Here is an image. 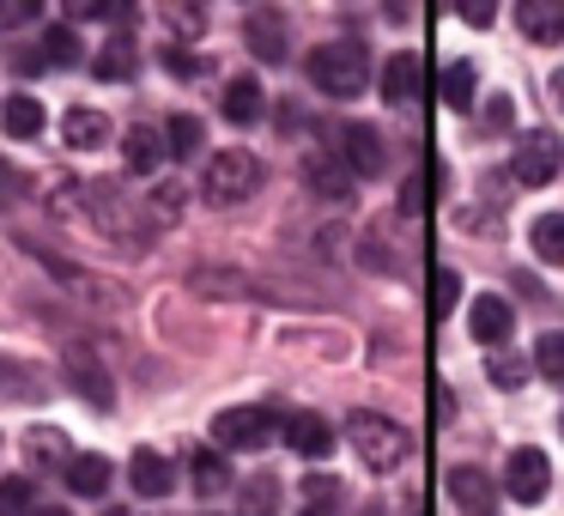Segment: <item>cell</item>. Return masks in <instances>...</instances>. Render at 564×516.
<instances>
[{
	"instance_id": "1",
	"label": "cell",
	"mask_w": 564,
	"mask_h": 516,
	"mask_svg": "<svg viewBox=\"0 0 564 516\" xmlns=\"http://www.w3.org/2000/svg\"><path fill=\"white\" fill-rule=\"evenodd\" d=\"M79 213L91 219V232L116 237V244H140L152 225V213H140L134 195H122V183H86L79 189Z\"/></svg>"
},
{
	"instance_id": "2",
	"label": "cell",
	"mask_w": 564,
	"mask_h": 516,
	"mask_svg": "<svg viewBox=\"0 0 564 516\" xmlns=\"http://www.w3.org/2000/svg\"><path fill=\"white\" fill-rule=\"evenodd\" d=\"M310 86L328 92V98H358L370 79V50L365 43H322V50H310L304 62Z\"/></svg>"
},
{
	"instance_id": "3",
	"label": "cell",
	"mask_w": 564,
	"mask_h": 516,
	"mask_svg": "<svg viewBox=\"0 0 564 516\" xmlns=\"http://www.w3.org/2000/svg\"><path fill=\"white\" fill-rule=\"evenodd\" d=\"M346 438H352V450L365 455V467H377V474H394V467H401L406 455H413L406 431L394 426V419H382V413H352Z\"/></svg>"
},
{
	"instance_id": "4",
	"label": "cell",
	"mask_w": 564,
	"mask_h": 516,
	"mask_svg": "<svg viewBox=\"0 0 564 516\" xmlns=\"http://www.w3.org/2000/svg\"><path fill=\"white\" fill-rule=\"evenodd\" d=\"M256 183H261L256 152L225 147V152H213V159H207V201H219V207H231V201L256 195Z\"/></svg>"
},
{
	"instance_id": "5",
	"label": "cell",
	"mask_w": 564,
	"mask_h": 516,
	"mask_svg": "<svg viewBox=\"0 0 564 516\" xmlns=\"http://www.w3.org/2000/svg\"><path fill=\"white\" fill-rule=\"evenodd\" d=\"M273 431H280L273 407H225V413L213 419V438H219V450H268Z\"/></svg>"
},
{
	"instance_id": "6",
	"label": "cell",
	"mask_w": 564,
	"mask_h": 516,
	"mask_svg": "<svg viewBox=\"0 0 564 516\" xmlns=\"http://www.w3.org/2000/svg\"><path fill=\"white\" fill-rule=\"evenodd\" d=\"M558 164H564V147H558V135H546V128H534V135H522V147H516L510 171H516V183L540 189V183H552V176H558Z\"/></svg>"
},
{
	"instance_id": "7",
	"label": "cell",
	"mask_w": 564,
	"mask_h": 516,
	"mask_svg": "<svg viewBox=\"0 0 564 516\" xmlns=\"http://www.w3.org/2000/svg\"><path fill=\"white\" fill-rule=\"evenodd\" d=\"M503 486H510V498H516V504H540V498H546V486H552V462H546V450L522 443V450L510 455V467H503Z\"/></svg>"
},
{
	"instance_id": "8",
	"label": "cell",
	"mask_w": 564,
	"mask_h": 516,
	"mask_svg": "<svg viewBox=\"0 0 564 516\" xmlns=\"http://www.w3.org/2000/svg\"><path fill=\"white\" fill-rule=\"evenodd\" d=\"M340 159L352 164V176H382L389 171V140L370 122H352V128H340Z\"/></svg>"
},
{
	"instance_id": "9",
	"label": "cell",
	"mask_w": 564,
	"mask_h": 516,
	"mask_svg": "<svg viewBox=\"0 0 564 516\" xmlns=\"http://www.w3.org/2000/svg\"><path fill=\"white\" fill-rule=\"evenodd\" d=\"M62 365H67V383H74V389L86 395L91 407H116V389H110V377H104V365L86 353V346H67V353H62Z\"/></svg>"
},
{
	"instance_id": "10",
	"label": "cell",
	"mask_w": 564,
	"mask_h": 516,
	"mask_svg": "<svg viewBox=\"0 0 564 516\" xmlns=\"http://www.w3.org/2000/svg\"><path fill=\"white\" fill-rule=\"evenodd\" d=\"M467 322H474V341H479V346H491V353H503V341L516 334V310L503 304L498 292L474 298V316H467Z\"/></svg>"
},
{
	"instance_id": "11",
	"label": "cell",
	"mask_w": 564,
	"mask_h": 516,
	"mask_svg": "<svg viewBox=\"0 0 564 516\" xmlns=\"http://www.w3.org/2000/svg\"><path fill=\"white\" fill-rule=\"evenodd\" d=\"M304 183L316 189L322 201H346L352 195V164L334 159V152H304Z\"/></svg>"
},
{
	"instance_id": "12",
	"label": "cell",
	"mask_w": 564,
	"mask_h": 516,
	"mask_svg": "<svg viewBox=\"0 0 564 516\" xmlns=\"http://www.w3.org/2000/svg\"><path fill=\"white\" fill-rule=\"evenodd\" d=\"M243 37H249V50H256L268 67H280L285 55H292V43H285V19H280V13H268V7L243 19Z\"/></svg>"
},
{
	"instance_id": "13",
	"label": "cell",
	"mask_w": 564,
	"mask_h": 516,
	"mask_svg": "<svg viewBox=\"0 0 564 516\" xmlns=\"http://www.w3.org/2000/svg\"><path fill=\"white\" fill-rule=\"evenodd\" d=\"M419 74H425V67H419V50H394L389 67H382V104H394V110L413 104L419 98Z\"/></svg>"
},
{
	"instance_id": "14",
	"label": "cell",
	"mask_w": 564,
	"mask_h": 516,
	"mask_svg": "<svg viewBox=\"0 0 564 516\" xmlns=\"http://www.w3.org/2000/svg\"><path fill=\"white\" fill-rule=\"evenodd\" d=\"M449 498L462 504L467 516H486L498 504V486H491L486 467H449Z\"/></svg>"
},
{
	"instance_id": "15",
	"label": "cell",
	"mask_w": 564,
	"mask_h": 516,
	"mask_svg": "<svg viewBox=\"0 0 564 516\" xmlns=\"http://www.w3.org/2000/svg\"><path fill=\"white\" fill-rule=\"evenodd\" d=\"M285 443L297 455H310V462H322V455H334V426L322 413H292L285 419Z\"/></svg>"
},
{
	"instance_id": "16",
	"label": "cell",
	"mask_w": 564,
	"mask_h": 516,
	"mask_svg": "<svg viewBox=\"0 0 564 516\" xmlns=\"http://www.w3.org/2000/svg\"><path fill=\"white\" fill-rule=\"evenodd\" d=\"M516 25H522L528 43H558L564 37V7L558 0H522V7H516Z\"/></svg>"
},
{
	"instance_id": "17",
	"label": "cell",
	"mask_w": 564,
	"mask_h": 516,
	"mask_svg": "<svg viewBox=\"0 0 564 516\" xmlns=\"http://www.w3.org/2000/svg\"><path fill=\"white\" fill-rule=\"evenodd\" d=\"M128 480H134L140 498H164V492L176 486V467L164 462L159 450H134V462H128Z\"/></svg>"
},
{
	"instance_id": "18",
	"label": "cell",
	"mask_w": 564,
	"mask_h": 516,
	"mask_svg": "<svg viewBox=\"0 0 564 516\" xmlns=\"http://www.w3.org/2000/svg\"><path fill=\"white\" fill-rule=\"evenodd\" d=\"M122 159H128V171H134V176H152L164 159H171V147H164V135H152V128H128Z\"/></svg>"
},
{
	"instance_id": "19",
	"label": "cell",
	"mask_w": 564,
	"mask_h": 516,
	"mask_svg": "<svg viewBox=\"0 0 564 516\" xmlns=\"http://www.w3.org/2000/svg\"><path fill=\"white\" fill-rule=\"evenodd\" d=\"M261 110H268V92L256 86V79H231L225 86V122H237V128H249V122H261Z\"/></svg>"
},
{
	"instance_id": "20",
	"label": "cell",
	"mask_w": 564,
	"mask_h": 516,
	"mask_svg": "<svg viewBox=\"0 0 564 516\" xmlns=\"http://www.w3.org/2000/svg\"><path fill=\"white\" fill-rule=\"evenodd\" d=\"M43 122H50V116H43V104H37V98H25V92L0 104V128H7L13 140H37V135H43Z\"/></svg>"
},
{
	"instance_id": "21",
	"label": "cell",
	"mask_w": 564,
	"mask_h": 516,
	"mask_svg": "<svg viewBox=\"0 0 564 516\" xmlns=\"http://www.w3.org/2000/svg\"><path fill=\"white\" fill-rule=\"evenodd\" d=\"M67 492L104 498V492H110V462H104V455H74V462H67Z\"/></svg>"
},
{
	"instance_id": "22",
	"label": "cell",
	"mask_w": 564,
	"mask_h": 516,
	"mask_svg": "<svg viewBox=\"0 0 564 516\" xmlns=\"http://www.w3.org/2000/svg\"><path fill=\"white\" fill-rule=\"evenodd\" d=\"M62 135H67V147H104V140H110V122H104L98 110H86V104H74V110L62 116Z\"/></svg>"
},
{
	"instance_id": "23",
	"label": "cell",
	"mask_w": 564,
	"mask_h": 516,
	"mask_svg": "<svg viewBox=\"0 0 564 516\" xmlns=\"http://www.w3.org/2000/svg\"><path fill=\"white\" fill-rule=\"evenodd\" d=\"M474 86H479L474 62H449V67H443V79H437V98L449 104V110H474Z\"/></svg>"
},
{
	"instance_id": "24",
	"label": "cell",
	"mask_w": 564,
	"mask_h": 516,
	"mask_svg": "<svg viewBox=\"0 0 564 516\" xmlns=\"http://www.w3.org/2000/svg\"><path fill=\"white\" fill-rule=\"evenodd\" d=\"M91 74H98V79H134V74H140V55H134V43H128V37L104 43V50L91 55Z\"/></svg>"
},
{
	"instance_id": "25",
	"label": "cell",
	"mask_w": 564,
	"mask_h": 516,
	"mask_svg": "<svg viewBox=\"0 0 564 516\" xmlns=\"http://www.w3.org/2000/svg\"><path fill=\"white\" fill-rule=\"evenodd\" d=\"M237 516H280V480L273 474L243 480V492H237Z\"/></svg>"
},
{
	"instance_id": "26",
	"label": "cell",
	"mask_w": 564,
	"mask_h": 516,
	"mask_svg": "<svg viewBox=\"0 0 564 516\" xmlns=\"http://www.w3.org/2000/svg\"><path fill=\"white\" fill-rule=\"evenodd\" d=\"M25 462L43 474V467H67L74 455H67V438H62V431L43 426V431H31V438H25Z\"/></svg>"
},
{
	"instance_id": "27",
	"label": "cell",
	"mask_w": 564,
	"mask_h": 516,
	"mask_svg": "<svg viewBox=\"0 0 564 516\" xmlns=\"http://www.w3.org/2000/svg\"><path fill=\"white\" fill-rule=\"evenodd\" d=\"M200 140H207V128H200V116L176 110L171 122H164V147H171V159H195Z\"/></svg>"
},
{
	"instance_id": "28",
	"label": "cell",
	"mask_w": 564,
	"mask_h": 516,
	"mask_svg": "<svg viewBox=\"0 0 564 516\" xmlns=\"http://www.w3.org/2000/svg\"><path fill=\"white\" fill-rule=\"evenodd\" d=\"M528 237H534V256L546 261V268H564V213H540Z\"/></svg>"
},
{
	"instance_id": "29",
	"label": "cell",
	"mask_w": 564,
	"mask_h": 516,
	"mask_svg": "<svg viewBox=\"0 0 564 516\" xmlns=\"http://www.w3.org/2000/svg\"><path fill=\"white\" fill-rule=\"evenodd\" d=\"M334 510H340V480H328V474L304 480V504H297V516H334Z\"/></svg>"
},
{
	"instance_id": "30",
	"label": "cell",
	"mask_w": 564,
	"mask_h": 516,
	"mask_svg": "<svg viewBox=\"0 0 564 516\" xmlns=\"http://www.w3.org/2000/svg\"><path fill=\"white\" fill-rule=\"evenodd\" d=\"M79 55H86V50H79L74 25H50V31H43V62H50V67H79Z\"/></svg>"
},
{
	"instance_id": "31",
	"label": "cell",
	"mask_w": 564,
	"mask_h": 516,
	"mask_svg": "<svg viewBox=\"0 0 564 516\" xmlns=\"http://www.w3.org/2000/svg\"><path fill=\"white\" fill-rule=\"evenodd\" d=\"M188 467H195V492H207V498L231 486V467H225L219 450H195V462H188Z\"/></svg>"
},
{
	"instance_id": "32",
	"label": "cell",
	"mask_w": 564,
	"mask_h": 516,
	"mask_svg": "<svg viewBox=\"0 0 564 516\" xmlns=\"http://www.w3.org/2000/svg\"><path fill=\"white\" fill-rule=\"evenodd\" d=\"M31 504H37V486H31L25 474L0 480V516H31Z\"/></svg>"
},
{
	"instance_id": "33",
	"label": "cell",
	"mask_w": 564,
	"mask_h": 516,
	"mask_svg": "<svg viewBox=\"0 0 564 516\" xmlns=\"http://www.w3.org/2000/svg\"><path fill=\"white\" fill-rule=\"evenodd\" d=\"M534 370L540 377H552V383H564V334H540L534 341Z\"/></svg>"
},
{
	"instance_id": "34",
	"label": "cell",
	"mask_w": 564,
	"mask_h": 516,
	"mask_svg": "<svg viewBox=\"0 0 564 516\" xmlns=\"http://www.w3.org/2000/svg\"><path fill=\"white\" fill-rule=\"evenodd\" d=\"M455 298H462V273H455V268H437V273H431V316H449Z\"/></svg>"
},
{
	"instance_id": "35",
	"label": "cell",
	"mask_w": 564,
	"mask_h": 516,
	"mask_svg": "<svg viewBox=\"0 0 564 516\" xmlns=\"http://www.w3.org/2000/svg\"><path fill=\"white\" fill-rule=\"evenodd\" d=\"M486 377H491V383H503V389H522V383H528V365L510 353V346H503V353H491V358H486Z\"/></svg>"
},
{
	"instance_id": "36",
	"label": "cell",
	"mask_w": 564,
	"mask_h": 516,
	"mask_svg": "<svg viewBox=\"0 0 564 516\" xmlns=\"http://www.w3.org/2000/svg\"><path fill=\"white\" fill-rule=\"evenodd\" d=\"M147 213H152V219H159V225H171V219H176V213H183V189H176V183H164V189H152V201H147Z\"/></svg>"
},
{
	"instance_id": "37",
	"label": "cell",
	"mask_w": 564,
	"mask_h": 516,
	"mask_svg": "<svg viewBox=\"0 0 564 516\" xmlns=\"http://www.w3.org/2000/svg\"><path fill=\"white\" fill-rule=\"evenodd\" d=\"M479 122H486V128H491V135H503V128H510V122H516V104H510V98H491V104H486V110H479Z\"/></svg>"
},
{
	"instance_id": "38",
	"label": "cell",
	"mask_w": 564,
	"mask_h": 516,
	"mask_svg": "<svg viewBox=\"0 0 564 516\" xmlns=\"http://www.w3.org/2000/svg\"><path fill=\"white\" fill-rule=\"evenodd\" d=\"M25 189H31V183H25V176H19V171H13V164L0 159V207H13V201H19V195H25Z\"/></svg>"
},
{
	"instance_id": "39",
	"label": "cell",
	"mask_w": 564,
	"mask_h": 516,
	"mask_svg": "<svg viewBox=\"0 0 564 516\" xmlns=\"http://www.w3.org/2000/svg\"><path fill=\"white\" fill-rule=\"evenodd\" d=\"M164 67H171L176 79H195V74H200V55H183V50H164Z\"/></svg>"
},
{
	"instance_id": "40",
	"label": "cell",
	"mask_w": 564,
	"mask_h": 516,
	"mask_svg": "<svg viewBox=\"0 0 564 516\" xmlns=\"http://www.w3.org/2000/svg\"><path fill=\"white\" fill-rule=\"evenodd\" d=\"M552 98H558V110H564V74H558V79H552Z\"/></svg>"
},
{
	"instance_id": "41",
	"label": "cell",
	"mask_w": 564,
	"mask_h": 516,
	"mask_svg": "<svg viewBox=\"0 0 564 516\" xmlns=\"http://www.w3.org/2000/svg\"><path fill=\"white\" fill-rule=\"evenodd\" d=\"M37 516H67V510H37Z\"/></svg>"
},
{
	"instance_id": "42",
	"label": "cell",
	"mask_w": 564,
	"mask_h": 516,
	"mask_svg": "<svg viewBox=\"0 0 564 516\" xmlns=\"http://www.w3.org/2000/svg\"><path fill=\"white\" fill-rule=\"evenodd\" d=\"M110 516H128V510H110Z\"/></svg>"
}]
</instances>
